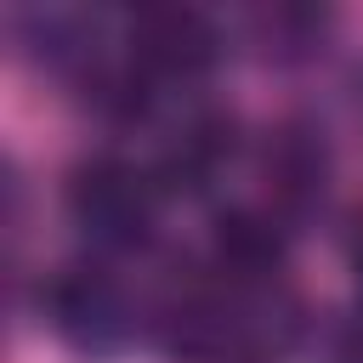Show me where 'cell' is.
Wrapping results in <instances>:
<instances>
[{
    "label": "cell",
    "instance_id": "30bf717a",
    "mask_svg": "<svg viewBox=\"0 0 363 363\" xmlns=\"http://www.w3.org/2000/svg\"><path fill=\"white\" fill-rule=\"evenodd\" d=\"M346 255H352V272L363 278V221L352 227V244H346Z\"/></svg>",
    "mask_w": 363,
    "mask_h": 363
},
{
    "label": "cell",
    "instance_id": "52a82bcc",
    "mask_svg": "<svg viewBox=\"0 0 363 363\" xmlns=\"http://www.w3.org/2000/svg\"><path fill=\"white\" fill-rule=\"evenodd\" d=\"M238 130H233V119L227 113H216V108H204V113H193L176 136H170V147L159 153V187L164 193H204L221 170H227V159H233V142Z\"/></svg>",
    "mask_w": 363,
    "mask_h": 363
},
{
    "label": "cell",
    "instance_id": "7a4b0ae2",
    "mask_svg": "<svg viewBox=\"0 0 363 363\" xmlns=\"http://www.w3.org/2000/svg\"><path fill=\"white\" fill-rule=\"evenodd\" d=\"M62 204H68V221L96 250H142L159 227L164 187L153 170H142L119 153H96V159L68 170Z\"/></svg>",
    "mask_w": 363,
    "mask_h": 363
},
{
    "label": "cell",
    "instance_id": "5b68a950",
    "mask_svg": "<svg viewBox=\"0 0 363 363\" xmlns=\"http://www.w3.org/2000/svg\"><path fill=\"white\" fill-rule=\"evenodd\" d=\"M210 255H216V278L233 284H284V261H289V227L278 210H221L210 227Z\"/></svg>",
    "mask_w": 363,
    "mask_h": 363
},
{
    "label": "cell",
    "instance_id": "3957f363",
    "mask_svg": "<svg viewBox=\"0 0 363 363\" xmlns=\"http://www.w3.org/2000/svg\"><path fill=\"white\" fill-rule=\"evenodd\" d=\"M125 51L147 85H193L221 62L227 34L199 6H142L125 28Z\"/></svg>",
    "mask_w": 363,
    "mask_h": 363
},
{
    "label": "cell",
    "instance_id": "6da1fadb",
    "mask_svg": "<svg viewBox=\"0 0 363 363\" xmlns=\"http://www.w3.org/2000/svg\"><path fill=\"white\" fill-rule=\"evenodd\" d=\"M153 335L176 363H272L301 335V301L284 284L210 278L170 295L153 318Z\"/></svg>",
    "mask_w": 363,
    "mask_h": 363
},
{
    "label": "cell",
    "instance_id": "8992f818",
    "mask_svg": "<svg viewBox=\"0 0 363 363\" xmlns=\"http://www.w3.org/2000/svg\"><path fill=\"white\" fill-rule=\"evenodd\" d=\"M261 176H267V193H272V210L289 221L301 210H312L329 187V147H323V130L312 125H278L267 136V153H261Z\"/></svg>",
    "mask_w": 363,
    "mask_h": 363
},
{
    "label": "cell",
    "instance_id": "ba28073f",
    "mask_svg": "<svg viewBox=\"0 0 363 363\" xmlns=\"http://www.w3.org/2000/svg\"><path fill=\"white\" fill-rule=\"evenodd\" d=\"M250 40L267 57H278V62L312 57L329 40V11H312V6H261V11H250Z\"/></svg>",
    "mask_w": 363,
    "mask_h": 363
},
{
    "label": "cell",
    "instance_id": "9c48e42d",
    "mask_svg": "<svg viewBox=\"0 0 363 363\" xmlns=\"http://www.w3.org/2000/svg\"><path fill=\"white\" fill-rule=\"evenodd\" d=\"M335 363H363V312H352L335 335Z\"/></svg>",
    "mask_w": 363,
    "mask_h": 363
},
{
    "label": "cell",
    "instance_id": "277c9868",
    "mask_svg": "<svg viewBox=\"0 0 363 363\" xmlns=\"http://www.w3.org/2000/svg\"><path fill=\"white\" fill-rule=\"evenodd\" d=\"M40 306H45V323L74 346V352H91V357H108L130 340L136 329V312L119 289L113 272L102 267H62L45 278L40 289Z\"/></svg>",
    "mask_w": 363,
    "mask_h": 363
}]
</instances>
